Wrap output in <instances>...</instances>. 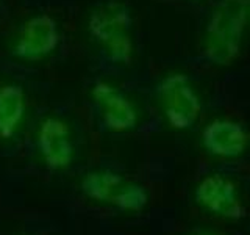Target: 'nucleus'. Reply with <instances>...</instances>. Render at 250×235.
<instances>
[{
  "instance_id": "f257e3e1",
  "label": "nucleus",
  "mask_w": 250,
  "mask_h": 235,
  "mask_svg": "<svg viewBox=\"0 0 250 235\" xmlns=\"http://www.w3.org/2000/svg\"><path fill=\"white\" fill-rule=\"evenodd\" d=\"M249 19V0H222L211 16L205 53L216 65H230L238 57Z\"/></svg>"
},
{
  "instance_id": "f03ea898",
  "label": "nucleus",
  "mask_w": 250,
  "mask_h": 235,
  "mask_svg": "<svg viewBox=\"0 0 250 235\" xmlns=\"http://www.w3.org/2000/svg\"><path fill=\"white\" fill-rule=\"evenodd\" d=\"M131 19L127 8L108 5L92 11L88 21L91 36L104 47L108 57L128 65L131 61L133 44L130 36Z\"/></svg>"
},
{
  "instance_id": "7ed1b4c3",
  "label": "nucleus",
  "mask_w": 250,
  "mask_h": 235,
  "mask_svg": "<svg viewBox=\"0 0 250 235\" xmlns=\"http://www.w3.org/2000/svg\"><path fill=\"white\" fill-rule=\"evenodd\" d=\"M82 191L89 199L130 212L143 210L148 202V193L143 185L128 182L113 171H94L86 174L82 180Z\"/></svg>"
},
{
  "instance_id": "20e7f679",
  "label": "nucleus",
  "mask_w": 250,
  "mask_h": 235,
  "mask_svg": "<svg viewBox=\"0 0 250 235\" xmlns=\"http://www.w3.org/2000/svg\"><path fill=\"white\" fill-rule=\"evenodd\" d=\"M164 115L174 129H189L200 115V100L183 74H170L158 86Z\"/></svg>"
},
{
  "instance_id": "39448f33",
  "label": "nucleus",
  "mask_w": 250,
  "mask_h": 235,
  "mask_svg": "<svg viewBox=\"0 0 250 235\" xmlns=\"http://www.w3.org/2000/svg\"><path fill=\"white\" fill-rule=\"evenodd\" d=\"M195 201L217 216L229 219L246 216V209L236 194V187L221 174H211L202 180L195 188Z\"/></svg>"
},
{
  "instance_id": "423d86ee",
  "label": "nucleus",
  "mask_w": 250,
  "mask_h": 235,
  "mask_svg": "<svg viewBox=\"0 0 250 235\" xmlns=\"http://www.w3.org/2000/svg\"><path fill=\"white\" fill-rule=\"evenodd\" d=\"M60 35L57 22L49 14L31 18L22 27L14 46V53L22 60H39L58 46Z\"/></svg>"
},
{
  "instance_id": "0eeeda50",
  "label": "nucleus",
  "mask_w": 250,
  "mask_h": 235,
  "mask_svg": "<svg viewBox=\"0 0 250 235\" xmlns=\"http://www.w3.org/2000/svg\"><path fill=\"white\" fill-rule=\"evenodd\" d=\"M38 147L49 169H66L72 163L74 146L69 127L58 118H49L41 124L38 132Z\"/></svg>"
},
{
  "instance_id": "6e6552de",
  "label": "nucleus",
  "mask_w": 250,
  "mask_h": 235,
  "mask_svg": "<svg viewBox=\"0 0 250 235\" xmlns=\"http://www.w3.org/2000/svg\"><path fill=\"white\" fill-rule=\"evenodd\" d=\"M92 97L102 113V119L108 130L125 132L135 127L138 113L131 102L114 86L99 82L92 90Z\"/></svg>"
},
{
  "instance_id": "1a4fd4ad",
  "label": "nucleus",
  "mask_w": 250,
  "mask_h": 235,
  "mask_svg": "<svg viewBox=\"0 0 250 235\" xmlns=\"http://www.w3.org/2000/svg\"><path fill=\"white\" fill-rule=\"evenodd\" d=\"M247 132L241 124L217 119L209 122L202 133V143L207 152L216 157H238L247 147Z\"/></svg>"
},
{
  "instance_id": "9d476101",
  "label": "nucleus",
  "mask_w": 250,
  "mask_h": 235,
  "mask_svg": "<svg viewBox=\"0 0 250 235\" xmlns=\"http://www.w3.org/2000/svg\"><path fill=\"white\" fill-rule=\"evenodd\" d=\"M25 112V96L18 85H5L0 88V137L10 138Z\"/></svg>"
},
{
  "instance_id": "9b49d317",
  "label": "nucleus",
  "mask_w": 250,
  "mask_h": 235,
  "mask_svg": "<svg viewBox=\"0 0 250 235\" xmlns=\"http://www.w3.org/2000/svg\"><path fill=\"white\" fill-rule=\"evenodd\" d=\"M189 235H219V234L211 229H205V227H197V229H194Z\"/></svg>"
}]
</instances>
